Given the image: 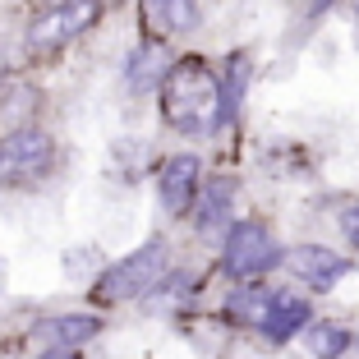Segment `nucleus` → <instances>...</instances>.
Segmentation results:
<instances>
[{"label":"nucleus","instance_id":"f257e3e1","mask_svg":"<svg viewBox=\"0 0 359 359\" xmlns=\"http://www.w3.org/2000/svg\"><path fill=\"white\" fill-rule=\"evenodd\" d=\"M161 116L180 134H212L222 125V83L212 79L208 60L184 55L161 79Z\"/></svg>","mask_w":359,"mask_h":359},{"label":"nucleus","instance_id":"f03ea898","mask_svg":"<svg viewBox=\"0 0 359 359\" xmlns=\"http://www.w3.org/2000/svg\"><path fill=\"white\" fill-rule=\"evenodd\" d=\"M97 23V0H69V5H46L37 19L23 32V46L28 55H55L60 46H69L79 32H88Z\"/></svg>","mask_w":359,"mask_h":359},{"label":"nucleus","instance_id":"7ed1b4c3","mask_svg":"<svg viewBox=\"0 0 359 359\" xmlns=\"http://www.w3.org/2000/svg\"><path fill=\"white\" fill-rule=\"evenodd\" d=\"M166 244L161 240H148L143 249H134L129 258H120L111 272L102 276V299H138V295H148V290H157L161 281H166Z\"/></svg>","mask_w":359,"mask_h":359},{"label":"nucleus","instance_id":"20e7f679","mask_svg":"<svg viewBox=\"0 0 359 359\" xmlns=\"http://www.w3.org/2000/svg\"><path fill=\"white\" fill-rule=\"evenodd\" d=\"M226 272L235 276V281H258L263 272H272L276 263H281V244L272 240V231H267L263 222H235L231 231H226Z\"/></svg>","mask_w":359,"mask_h":359},{"label":"nucleus","instance_id":"39448f33","mask_svg":"<svg viewBox=\"0 0 359 359\" xmlns=\"http://www.w3.org/2000/svg\"><path fill=\"white\" fill-rule=\"evenodd\" d=\"M51 157H55V143L37 125H19L10 134H0V184H28V180L46 175Z\"/></svg>","mask_w":359,"mask_h":359},{"label":"nucleus","instance_id":"423d86ee","mask_svg":"<svg viewBox=\"0 0 359 359\" xmlns=\"http://www.w3.org/2000/svg\"><path fill=\"white\" fill-rule=\"evenodd\" d=\"M198 180H203V161L189 157V152H175V157L161 166L157 189H161V203H166L170 217L189 212L194 203H198Z\"/></svg>","mask_w":359,"mask_h":359},{"label":"nucleus","instance_id":"0eeeda50","mask_svg":"<svg viewBox=\"0 0 359 359\" xmlns=\"http://www.w3.org/2000/svg\"><path fill=\"white\" fill-rule=\"evenodd\" d=\"M285 263H290V272H295L304 285H313V290H332L350 267L341 254H332V249H323V244H299V249L285 254Z\"/></svg>","mask_w":359,"mask_h":359},{"label":"nucleus","instance_id":"6e6552de","mask_svg":"<svg viewBox=\"0 0 359 359\" xmlns=\"http://www.w3.org/2000/svg\"><path fill=\"white\" fill-rule=\"evenodd\" d=\"M231 203H235V180L217 175L203 184L198 203H194V222H198L203 235H222L231 231Z\"/></svg>","mask_w":359,"mask_h":359},{"label":"nucleus","instance_id":"1a4fd4ad","mask_svg":"<svg viewBox=\"0 0 359 359\" xmlns=\"http://www.w3.org/2000/svg\"><path fill=\"white\" fill-rule=\"evenodd\" d=\"M309 299H299V295H272V304H267V318L258 323V327L267 332V341H276V346H285V341L295 337L299 327H309Z\"/></svg>","mask_w":359,"mask_h":359},{"label":"nucleus","instance_id":"9d476101","mask_svg":"<svg viewBox=\"0 0 359 359\" xmlns=\"http://www.w3.org/2000/svg\"><path fill=\"white\" fill-rule=\"evenodd\" d=\"M143 19L157 37L198 28V0H143Z\"/></svg>","mask_w":359,"mask_h":359},{"label":"nucleus","instance_id":"9b49d317","mask_svg":"<svg viewBox=\"0 0 359 359\" xmlns=\"http://www.w3.org/2000/svg\"><path fill=\"white\" fill-rule=\"evenodd\" d=\"M97 318H88V313H55V318H42L37 323V332H42L46 341H55V346H69V350H79L83 341H93L97 337Z\"/></svg>","mask_w":359,"mask_h":359},{"label":"nucleus","instance_id":"f8f14e48","mask_svg":"<svg viewBox=\"0 0 359 359\" xmlns=\"http://www.w3.org/2000/svg\"><path fill=\"white\" fill-rule=\"evenodd\" d=\"M170 74V60H166V51L161 46H138L134 55H129V69H125V79H129V88L134 93H152V88L161 83V79Z\"/></svg>","mask_w":359,"mask_h":359},{"label":"nucleus","instance_id":"ddd939ff","mask_svg":"<svg viewBox=\"0 0 359 359\" xmlns=\"http://www.w3.org/2000/svg\"><path fill=\"white\" fill-rule=\"evenodd\" d=\"M244 83H249V55H235L231 69H226V83H222V125L235 120V111L244 102Z\"/></svg>","mask_w":359,"mask_h":359},{"label":"nucleus","instance_id":"4468645a","mask_svg":"<svg viewBox=\"0 0 359 359\" xmlns=\"http://www.w3.org/2000/svg\"><path fill=\"white\" fill-rule=\"evenodd\" d=\"M346 346H350V332L341 327V323H318V327H309V350H313L318 359H337Z\"/></svg>","mask_w":359,"mask_h":359},{"label":"nucleus","instance_id":"2eb2a0df","mask_svg":"<svg viewBox=\"0 0 359 359\" xmlns=\"http://www.w3.org/2000/svg\"><path fill=\"white\" fill-rule=\"evenodd\" d=\"M267 304H272V295H263V290H235L231 304H226V313L235 318V323H263L267 318Z\"/></svg>","mask_w":359,"mask_h":359},{"label":"nucleus","instance_id":"dca6fc26","mask_svg":"<svg viewBox=\"0 0 359 359\" xmlns=\"http://www.w3.org/2000/svg\"><path fill=\"white\" fill-rule=\"evenodd\" d=\"M341 231H346V240L359 249V208H350L346 217H341Z\"/></svg>","mask_w":359,"mask_h":359},{"label":"nucleus","instance_id":"f3484780","mask_svg":"<svg viewBox=\"0 0 359 359\" xmlns=\"http://www.w3.org/2000/svg\"><path fill=\"white\" fill-rule=\"evenodd\" d=\"M42 359H74V350H69V346H55L51 355H42Z\"/></svg>","mask_w":359,"mask_h":359},{"label":"nucleus","instance_id":"a211bd4d","mask_svg":"<svg viewBox=\"0 0 359 359\" xmlns=\"http://www.w3.org/2000/svg\"><path fill=\"white\" fill-rule=\"evenodd\" d=\"M42 5H69V0H42Z\"/></svg>","mask_w":359,"mask_h":359}]
</instances>
